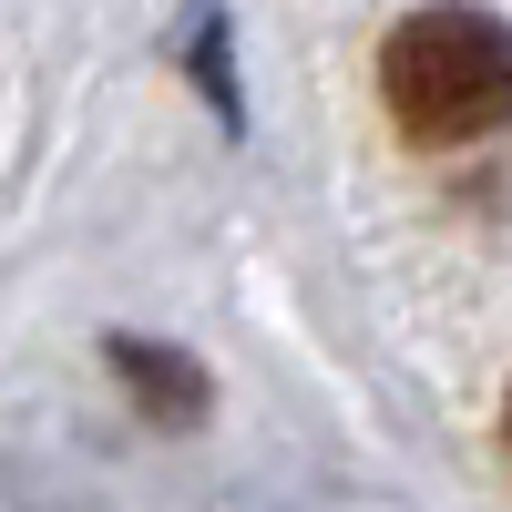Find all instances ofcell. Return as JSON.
Returning <instances> with one entry per match:
<instances>
[{
	"mask_svg": "<svg viewBox=\"0 0 512 512\" xmlns=\"http://www.w3.org/2000/svg\"><path fill=\"white\" fill-rule=\"evenodd\" d=\"M379 103H390V123L420 154L512 134V31L492 11H472V0L410 11L379 41Z\"/></svg>",
	"mask_w": 512,
	"mask_h": 512,
	"instance_id": "cell-1",
	"label": "cell"
},
{
	"mask_svg": "<svg viewBox=\"0 0 512 512\" xmlns=\"http://www.w3.org/2000/svg\"><path fill=\"white\" fill-rule=\"evenodd\" d=\"M103 359H113V379L134 390L164 431H185V420H205V369L185 359V349H154V338H103Z\"/></svg>",
	"mask_w": 512,
	"mask_h": 512,
	"instance_id": "cell-2",
	"label": "cell"
},
{
	"mask_svg": "<svg viewBox=\"0 0 512 512\" xmlns=\"http://www.w3.org/2000/svg\"><path fill=\"white\" fill-rule=\"evenodd\" d=\"M195 72H205V93H216V113L236 123V82H226V21L216 11H195V52H185Z\"/></svg>",
	"mask_w": 512,
	"mask_h": 512,
	"instance_id": "cell-3",
	"label": "cell"
},
{
	"mask_svg": "<svg viewBox=\"0 0 512 512\" xmlns=\"http://www.w3.org/2000/svg\"><path fill=\"white\" fill-rule=\"evenodd\" d=\"M502 420H512V410H502Z\"/></svg>",
	"mask_w": 512,
	"mask_h": 512,
	"instance_id": "cell-4",
	"label": "cell"
}]
</instances>
